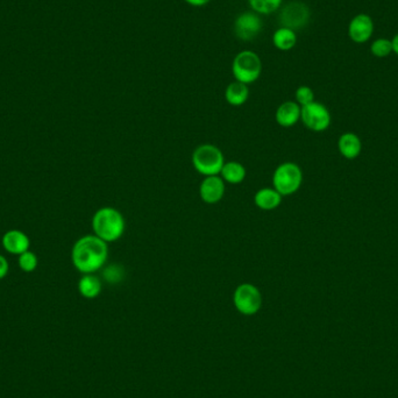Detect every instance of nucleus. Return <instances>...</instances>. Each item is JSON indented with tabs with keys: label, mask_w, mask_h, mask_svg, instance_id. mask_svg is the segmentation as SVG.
Returning <instances> with one entry per match:
<instances>
[{
	"label": "nucleus",
	"mask_w": 398,
	"mask_h": 398,
	"mask_svg": "<svg viewBox=\"0 0 398 398\" xmlns=\"http://www.w3.org/2000/svg\"><path fill=\"white\" fill-rule=\"evenodd\" d=\"M109 257L107 242L97 235H84L75 242L71 261L82 274H93L103 268Z\"/></svg>",
	"instance_id": "1"
},
{
	"label": "nucleus",
	"mask_w": 398,
	"mask_h": 398,
	"mask_svg": "<svg viewBox=\"0 0 398 398\" xmlns=\"http://www.w3.org/2000/svg\"><path fill=\"white\" fill-rule=\"evenodd\" d=\"M125 227L124 215L114 208H102L93 215V233L105 242L119 240L125 233Z\"/></svg>",
	"instance_id": "2"
},
{
	"label": "nucleus",
	"mask_w": 398,
	"mask_h": 398,
	"mask_svg": "<svg viewBox=\"0 0 398 398\" xmlns=\"http://www.w3.org/2000/svg\"><path fill=\"white\" fill-rule=\"evenodd\" d=\"M193 164L195 169L204 176H217L222 171L225 160L218 147L205 144L193 151Z\"/></svg>",
	"instance_id": "3"
},
{
	"label": "nucleus",
	"mask_w": 398,
	"mask_h": 398,
	"mask_svg": "<svg viewBox=\"0 0 398 398\" xmlns=\"http://www.w3.org/2000/svg\"><path fill=\"white\" fill-rule=\"evenodd\" d=\"M262 72V62L259 55L252 50H242L232 62V74L235 80L244 84L257 82Z\"/></svg>",
	"instance_id": "4"
},
{
	"label": "nucleus",
	"mask_w": 398,
	"mask_h": 398,
	"mask_svg": "<svg viewBox=\"0 0 398 398\" xmlns=\"http://www.w3.org/2000/svg\"><path fill=\"white\" fill-rule=\"evenodd\" d=\"M302 169L292 162L279 164L274 173V189L277 190L282 196H290L297 193L302 185Z\"/></svg>",
	"instance_id": "5"
},
{
	"label": "nucleus",
	"mask_w": 398,
	"mask_h": 398,
	"mask_svg": "<svg viewBox=\"0 0 398 398\" xmlns=\"http://www.w3.org/2000/svg\"><path fill=\"white\" fill-rule=\"evenodd\" d=\"M233 303L241 315L253 316L260 311L262 295L252 283H242L233 294Z\"/></svg>",
	"instance_id": "6"
},
{
	"label": "nucleus",
	"mask_w": 398,
	"mask_h": 398,
	"mask_svg": "<svg viewBox=\"0 0 398 398\" xmlns=\"http://www.w3.org/2000/svg\"><path fill=\"white\" fill-rule=\"evenodd\" d=\"M279 18V23L282 27H286L296 32L308 25L310 20V10L304 3L292 1L281 9Z\"/></svg>",
	"instance_id": "7"
},
{
	"label": "nucleus",
	"mask_w": 398,
	"mask_h": 398,
	"mask_svg": "<svg viewBox=\"0 0 398 398\" xmlns=\"http://www.w3.org/2000/svg\"><path fill=\"white\" fill-rule=\"evenodd\" d=\"M301 119L308 129L315 132H321L330 126L331 116L328 109L323 104L313 102L302 107Z\"/></svg>",
	"instance_id": "8"
},
{
	"label": "nucleus",
	"mask_w": 398,
	"mask_h": 398,
	"mask_svg": "<svg viewBox=\"0 0 398 398\" xmlns=\"http://www.w3.org/2000/svg\"><path fill=\"white\" fill-rule=\"evenodd\" d=\"M262 20L255 12H244L235 19V33L242 41H252L260 34Z\"/></svg>",
	"instance_id": "9"
},
{
	"label": "nucleus",
	"mask_w": 398,
	"mask_h": 398,
	"mask_svg": "<svg viewBox=\"0 0 398 398\" xmlns=\"http://www.w3.org/2000/svg\"><path fill=\"white\" fill-rule=\"evenodd\" d=\"M374 34V21L372 16L366 14H360L350 20L348 25V36L357 45L366 43L372 39Z\"/></svg>",
	"instance_id": "10"
},
{
	"label": "nucleus",
	"mask_w": 398,
	"mask_h": 398,
	"mask_svg": "<svg viewBox=\"0 0 398 398\" xmlns=\"http://www.w3.org/2000/svg\"><path fill=\"white\" fill-rule=\"evenodd\" d=\"M199 195L206 204H217L225 195V181L218 175L205 177L199 186Z\"/></svg>",
	"instance_id": "11"
},
{
	"label": "nucleus",
	"mask_w": 398,
	"mask_h": 398,
	"mask_svg": "<svg viewBox=\"0 0 398 398\" xmlns=\"http://www.w3.org/2000/svg\"><path fill=\"white\" fill-rule=\"evenodd\" d=\"M1 244H3L4 249L7 253L20 255V254L28 251L31 240H29L26 233L18 231V230H11L3 235Z\"/></svg>",
	"instance_id": "12"
},
{
	"label": "nucleus",
	"mask_w": 398,
	"mask_h": 398,
	"mask_svg": "<svg viewBox=\"0 0 398 398\" xmlns=\"http://www.w3.org/2000/svg\"><path fill=\"white\" fill-rule=\"evenodd\" d=\"M302 107L296 102H286L281 104L276 111L277 124L282 127H292L301 119Z\"/></svg>",
	"instance_id": "13"
},
{
	"label": "nucleus",
	"mask_w": 398,
	"mask_h": 398,
	"mask_svg": "<svg viewBox=\"0 0 398 398\" xmlns=\"http://www.w3.org/2000/svg\"><path fill=\"white\" fill-rule=\"evenodd\" d=\"M282 195L274 189V188H264L255 193L254 202L257 208L264 211H271L281 205L282 203Z\"/></svg>",
	"instance_id": "14"
},
{
	"label": "nucleus",
	"mask_w": 398,
	"mask_h": 398,
	"mask_svg": "<svg viewBox=\"0 0 398 398\" xmlns=\"http://www.w3.org/2000/svg\"><path fill=\"white\" fill-rule=\"evenodd\" d=\"M338 146H339L341 155L348 160L357 158L362 149L361 140L357 134H353V133H345L341 135Z\"/></svg>",
	"instance_id": "15"
},
{
	"label": "nucleus",
	"mask_w": 398,
	"mask_h": 398,
	"mask_svg": "<svg viewBox=\"0 0 398 398\" xmlns=\"http://www.w3.org/2000/svg\"><path fill=\"white\" fill-rule=\"evenodd\" d=\"M249 97V89L247 84L235 80L228 85L225 91V98L232 107H241L247 102Z\"/></svg>",
	"instance_id": "16"
},
{
	"label": "nucleus",
	"mask_w": 398,
	"mask_h": 398,
	"mask_svg": "<svg viewBox=\"0 0 398 398\" xmlns=\"http://www.w3.org/2000/svg\"><path fill=\"white\" fill-rule=\"evenodd\" d=\"M78 291L84 298H96L102 292V282L93 274H84L78 282Z\"/></svg>",
	"instance_id": "17"
},
{
	"label": "nucleus",
	"mask_w": 398,
	"mask_h": 398,
	"mask_svg": "<svg viewBox=\"0 0 398 398\" xmlns=\"http://www.w3.org/2000/svg\"><path fill=\"white\" fill-rule=\"evenodd\" d=\"M273 43L275 48L282 50V52L291 50L297 43V36H296L295 31L286 28V27H279L274 33Z\"/></svg>",
	"instance_id": "18"
},
{
	"label": "nucleus",
	"mask_w": 398,
	"mask_h": 398,
	"mask_svg": "<svg viewBox=\"0 0 398 398\" xmlns=\"http://www.w3.org/2000/svg\"><path fill=\"white\" fill-rule=\"evenodd\" d=\"M220 175H222V180L227 183L240 184L246 178L247 171L242 164L235 162V161H230L227 163L224 164Z\"/></svg>",
	"instance_id": "19"
},
{
	"label": "nucleus",
	"mask_w": 398,
	"mask_h": 398,
	"mask_svg": "<svg viewBox=\"0 0 398 398\" xmlns=\"http://www.w3.org/2000/svg\"><path fill=\"white\" fill-rule=\"evenodd\" d=\"M283 0H248L252 10L257 14H271L282 6Z\"/></svg>",
	"instance_id": "20"
},
{
	"label": "nucleus",
	"mask_w": 398,
	"mask_h": 398,
	"mask_svg": "<svg viewBox=\"0 0 398 398\" xmlns=\"http://www.w3.org/2000/svg\"><path fill=\"white\" fill-rule=\"evenodd\" d=\"M370 52L375 58H388L389 55L392 53V40L387 39V38H379V39L374 40L370 45Z\"/></svg>",
	"instance_id": "21"
},
{
	"label": "nucleus",
	"mask_w": 398,
	"mask_h": 398,
	"mask_svg": "<svg viewBox=\"0 0 398 398\" xmlns=\"http://www.w3.org/2000/svg\"><path fill=\"white\" fill-rule=\"evenodd\" d=\"M38 257L33 252L26 251L25 253L20 254L19 259H18V264H19L20 269L25 271V273H32L38 267Z\"/></svg>",
	"instance_id": "22"
},
{
	"label": "nucleus",
	"mask_w": 398,
	"mask_h": 398,
	"mask_svg": "<svg viewBox=\"0 0 398 398\" xmlns=\"http://www.w3.org/2000/svg\"><path fill=\"white\" fill-rule=\"evenodd\" d=\"M296 103L298 104L299 107H306L308 104L315 102V93L311 87L302 85L296 90Z\"/></svg>",
	"instance_id": "23"
},
{
	"label": "nucleus",
	"mask_w": 398,
	"mask_h": 398,
	"mask_svg": "<svg viewBox=\"0 0 398 398\" xmlns=\"http://www.w3.org/2000/svg\"><path fill=\"white\" fill-rule=\"evenodd\" d=\"M9 269H10V266H9L6 257H4L3 255H0V279H5V277L7 276Z\"/></svg>",
	"instance_id": "24"
},
{
	"label": "nucleus",
	"mask_w": 398,
	"mask_h": 398,
	"mask_svg": "<svg viewBox=\"0 0 398 398\" xmlns=\"http://www.w3.org/2000/svg\"><path fill=\"white\" fill-rule=\"evenodd\" d=\"M184 1L193 7H202L208 5L211 0H184Z\"/></svg>",
	"instance_id": "25"
},
{
	"label": "nucleus",
	"mask_w": 398,
	"mask_h": 398,
	"mask_svg": "<svg viewBox=\"0 0 398 398\" xmlns=\"http://www.w3.org/2000/svg\"><path fill=\"white\" fill-rule=\"evenodd\" d=\"M392 53H395L396 55L398 56V33L394 36V38L392 39Z\"/></svg>",
	"instance_id": "26"
}]
</instances>
